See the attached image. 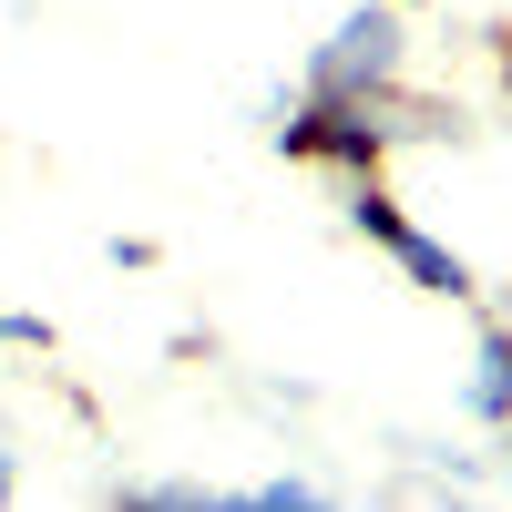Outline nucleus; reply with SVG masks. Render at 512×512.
Returning a JSON list of instances; mask_svg holds the SVG:
<instances>
[{"instance_id":"nucleus-2","label":"nucleus","mask_w":512,"mask_h":512,"mask_svg":"<svg viewBox=\"0 0 512 512\" xmlns=\"http://www.w3.org/2000/svg\"><path fill=\"white\" fill-rule=\"evenodd\" d=\"M349 226H359V236H379V246H390L400 267H410V287H431V297H482V277L461 267V256H451V246H441L431 226H410V216H400V205L379 195L369 175H349Z\"/></svg>"},{"instance_id":"nucleus-4","label":"nucleus","mask_w":512,"mask_h":512,"mask_svg":"<svg viewBox=\"0 0 512 512\" xmlns=\"http://www.w3.org/2000/svg\"><path fill=\"white\" fill-rule=\"evenodd\" d=\"M226 502H246V512H308L318 482H308V472H287V482H256V492H226Z\"/></svg>"},{"instance_id":"nucleus-3","label":"nucleus","mask_w":512,"mask_h":512,"mask_svg":"<svg viewBox=\"0 0 512 512\" xmlns=\"http://www.w3.org/2000/svg\"><path fill=\"white\" fill-rule=\"evenodd\" d=\"M472 420H482V431H512V308L482 328V359H472Z\"/></svg>"},{"instance_id":"nucleus-1","label":"nucleus","mask_w":512,"mask_h":512,"mask_svg":"<svg viewBox=\"0 0 512 512\" xmlns=\"http://www.w3.org/2000/svg\"><path fill=\"white\" fill-rule=\"evenodd\" d=\"M400 72H410V31H400V11H349L318 52H308V72H297V93L308 103H338V113H379L400 93Z\"/></svg>"},{"instance_id":"nucleus-5","label":"nucleus","mask_w":512,"mask_h":512,"mask_svg":"<svg viewBox=\"0 0 512 512\" xmlns=\"http://www.w3.org/2000/svg\"><path fill=\"white\" fill-rule=\"evenodd\" d=\"M11 492H21V472H11V461H0V502H11Z\"/></svg>"}]
</instances>
